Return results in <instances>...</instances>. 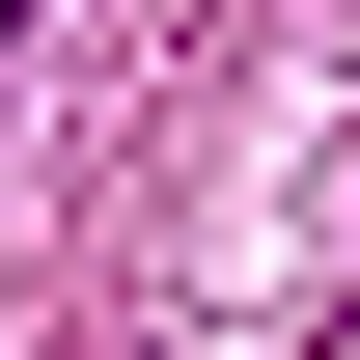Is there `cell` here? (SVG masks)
Returning <instances> with one entry per match:
<instances>
[{"instance_id": "6da1fadb", "label": "cell", "mask_w": 360, "mask_h": 360, "mask_svg": "<svg viewBox=\"0 0 360 360\" xmlns=\"http://www.w3.org/2000/svg\"><path fill=\"white\" fill-rule=\"evenodd\" d=\"M0 56H28V0H0Z\"/></svg>"}]
</instances>
